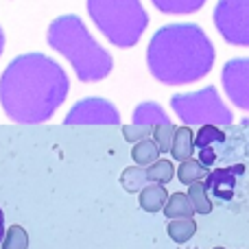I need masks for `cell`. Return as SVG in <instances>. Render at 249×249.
Listing matches in <instances>:
<instances>
[{
	"instance_id": "obj_1",
	"label": "cell",
	"mask_w": 249,
	"mask_h": 249,
	"mask_svg": "<svg viewBox=\"0 0 249 249\" xmlns=\"http://www.w3.org/2000/svg\"><path fill=\"white\" fill-rule=\"evenodd\" d=\"M70 90L68 74L42 53L20 55L0 77V105L20 124L46 123L64 105Z\"/></svg>"
},
{
	"instance_id": "obj_2",
	"label": "cell",
	"mask_w": 249,
	"mask_h": 249,
	"mask_svg": "<svg viewBox=\"0 0 249 249\" xmlns=\"http://www.w3.org/2000/svg\"><path fill=\"white\" fill-rule=\"evenodd\" d=\"M214 57V46L199 24H166L146 46V68L164 86H186L206 77Z\"/></svg>"
},
{
	"instance_id": "obj_3",
	"label": "cell",
	"mask_w": 249,
	"mask_h": 249,
	"mask_svg": "<svg viewBox=\"0 0 249 249\" xmlns=\"http://www.w3.org/2000/svg\"><path fill=\"white\" fill-rule=\"evenodd\" d=\"M46 42L70 61L79 81L96 83L112 74V55L92 37L86 22L77 13H66V16L55 18L48 26Z\"/></svg>"
},
{
	"instance_id": "obj_4",
	"label": "cell",
	"mask_w": 249,
	"mask_h": 249,
	"mask_svg": "<svg viewBox=\"0 0 249 249\" xmlns=\"http://www.w3.org/2000/svg\"><path fill=\"white\" fill-rule=\"evenodd\" d=\"M88 13L107 42L118 48L136 46L149 24L140 0H88Z\"/></svg>"
},
{
	"instance_id": "obj_5",
	"label": "cell",
	"mask_w": 249,
	"mask_h": 249,
	"mask_svg": "<svg viewBox=\"0 0 249 249\" xmlns=\"http://www.w3.org/2000/svg\"><path fill=\"white\" fill-rule=\"evenodd\" d=\"M171 107L175 116L184 124H199V127H228L232 124V112L221 99L214 86H206L197 92H179L171 96Z\"/></svg>"
},
{
	"instance_id": "obj_6",
	"label": "cell",
	"mask_w": 249,
	"mask_h": 249,
	"mask_svg": "<svg viewBox=\"0 0 249 249\" xmlns=\"http://www.w3.org/2000/svg\"><path fill=\"white\" fill-rule=\"evenodd\" d=\"M212 22L228 44L249 48V0H219Z\"/></svg>"
},
{
	"instance_id": "obj_7",
	"label": "cell",
	"mask_w": 249,
	"mask_h": 249,
	"mask_svg": "<svg viewBox=\"0 0 249 249\" xmlns=\"http://www.w3.org/2000/svg\"><path fill=\"white\" fill-rule=\"evenodd\" d=\"M64 124H121V112L116 105L101 96H88L72 105L64 118Z\"/></svg>"
},
{
	"instance_id": "obj_8",
	"label": "cell",
	"mask_w": 249,
	"mask_h": 249,
	"mask_svg": "<svg viewBox=\"0 0 249 249\" xmlns=\"http://www.w3.org/2000/svg\"><path fill=\"white\" fill-rule=\"evenodd\" d=\"M221 86L234 107L249 112V57L225 61L221 68Z\"/></svg>"
},
{
	"instance_id": "obj_9",
	"label": "cell",
	"mask_w": 249,
	"mask_h": 249,
	"mask_svg": "<svg viewBox=\"0 0 249 249\" xmlns=\"http://www.w3.org/2000/svg\"><path fill=\"white\" fill-rule=\"evenodd\" d=\"M168 121L171 118H168V114L164 112V107L158 101H142V103H138L131 116L133 124H140V127H146V129H153L155 124H162Z\"/></svg>"
},
{
	"instance_id": "obj_10",
	"label": "cell",
	"mask_w": 249,
	"mask_h": 249,
	"mask_svg": "<svg viewBox=\"0 0 249 249\" xmlns=\"http://www.w3.org/2000/svg\"><path fill=\"white\" fill-rule=\"evenodd\" d=\"M168 190L166 186L162 184H146L144 188L138 193V203H140V208L144 212H162V208L166 206L168 201Z\"/></svg>"
},
{
	"instance_id": "obj_11",
	"label": "cell",
	"mask_w": 249,
	"mask_h": 249,
	"mask_svg": "<svg viewBox=\"0 0 249 249\" xmlns=\"http://www.w3.org/2000/svg\"><path fill=\"white\" fill-rule=\"evenodd\" d=\"M195 151V133L188 124L184 127H175V133H173V142H171V151L168 153L173 155V160H190Z\"/></svg>"
},
{
	"instance_id": "obj_12",
	"label": "cell",
	"mask_w": 249,
	"mask_h": 249,
	"mask_svg": "<svg viewBox=\"0 0 249 249\" xmlns=\"http://www.w3.org/2000/svg\"><path fill=\"white\" fill-rule=\"evenodd\" d=\"M162 212L168 221H173V219H193L195 216L193 203H190L188 195L181 193V190L179 193L168 195V201H166V206L162 208Z\"/></svg>"
},
{
	"instance_id": "obj_13",
	"label": "cell",
	"mask_w": 249,
	"mask_h": 249,
	"mask_svg": "<svg viewBox=\"0 0 249 249\" xmlns=\"http://www.w3.org/2000/svg\"><path fill=\"white\" fill-rule=\"evenodd\" d=\"M153 7L168 16H188V13H197L203 9L208 0H151Z\"/></svg>"
},
{
	"instance_id": "obj_14",
	"label": "cell",
	"mask_w": 249,
	"mask_h": 249,
	"mask_svg": "<svg viewBox=\"0 0 249 249\" xmlns=\"http://www.w3.org/2000/svg\"><path fill=\"white\" fill-rule=\"evenodd\" d=\"M160 149L158 144L153 142V138H144V140L136 142V144L131 146V160L133 164H138V166H151V164L155 162V160H160Z\"/></svg>"
},
{
	"instance_id": "obj_15",
	"label": "cell",
	"mask_w": 249,
	"mask_h": 249,
	"mask_svg": "<svg viewBox=\"0 0 249 249\" xmlns=\"http://www.w3.org/2000/svg\"><path fill=\"white\" fill-rule=\"evenodd\" d=\"M166 234L173 243L184 245L197 234V223H195V219H173L166 225Z\"/></svg>"
},
{
	"instance_id": "obj_16",
	"label": "cell",
	"mask_w": 249,
	"mask_h": 249,
	"mask_svg": "<svg viewBox=\"0 0 249 249\" xmlns=\"http://www.w3.org/2000/svg\"><path fill=\"white\" fill-rule=\"evenodd\" d=\"M208 175V168L203 166L199 160H184V162H179V168H177L175 177L181 181L184 186H193L197 184V181H201L203 177Z\"/></svg>"
},
{
	"instance_id": "obj_17",
	"label": "cell",
	"mask_w": 249,
	"mask_h": 249,
	"mask_svg": "<svg viewBox=\"0 0 249 249\" xmlns=\"http://www.w3.org/2000/svg\"><path fill=\"white\" fill-rule=\"evenodd\" d=\"M146 184H151L149 177H146V168L144 166H127L124 171L121 173V186L127 193H140Z\"/></svg>"
},
{
	"instance_id": "obj_18",
	"label": "cell",
	"mask_w": 249,
	"mask_h": 249,
	"mask_svg": "<svg viewBox=\"0 0 249 249\" xmlns=\"http://www.w3.org/2000/svg\"><path fill=\"white\" fill-rule=\"evenodd\" d=\"M146 177H149L151 184H162L166 186L171 179H175V168H173L171 160H155L151 166H146Z\"/></svg>"
},
{
	"instance_id": "obj_19",
	"label": "cell",
	"mask_w": 249,
	"mask_h": 249,
	"mask_svg": "<svg viewBox=\"0 0 249 249\" xmlns=\"http://www.w3.org/2000/svg\"><path fill=\"white\" fill-rule=\"evenodd\" d=\"M186 195H188L190 203H193L195 214H210V212H212V201L208 199L206 188H203L201 181L188 186V193H186Z\"/></svg>"
},
{
	"instance_id": "obj_20",
	"label": "cell",
	"mask_w": 249,
	"mask_h": 249,
	"mask_svg": "<svg viewBox=\"0 0 249 249\" xmlns=\"http://www.w3.org/2000/svg\"><path fill=\"white\" fill-rule=\"evenodd\" d=\"M173 133H175V124H173V121L155 124V127L151 129V138H153V142L158 144L160 153H168V151H171Z\"/></svg>"
},
{
	"instance_id": "obj_21",
	"label": "cell",
	"mask_w": 249,
	"mask_h": 249,
	"mask_svg": "<svg viewBox=\"0 0 249 249\" xmlns=\"http://www.w3.org/2000/svg\"><path fill=\"white\" fill-rule=\"evenodd\" d=\"M2 249H29V234L22 225L7 228V234L2 238Z\"/></svg>"
},
{
	"instance_id": "obj_22",
	"label": "cell",
	"mask_w": 249,
	"mask_h": 249,
	"mask_svg": "<svg viewBox=\"0 0 249 249\" xmlns=\"http://www.w3.org/2000/svg\"><path fill=\"white\" fill-rule=\"evenodd\" d=\"M123 136H124V140L127 142H140V140H144V138H151V129H146V127H140V124H123Z\"/></svg>"
},
{
	"instance_id": "obj_23",
	"label": "cell",
	"mask_w": 249,
	"mask_h": 249,
	"mask_svg": "<svg viewBox=\"0 0 249 249\" xmlns=\"http://www.w3.org/2000/svg\"><path fill=\"white\" fill-rule=\"evenodd\" d=\"M2 48H4V33H2V26H0V55H2Z\"/></svg>"
},
{
	"instance_id": "obj_24",
	"label": "cell",
	"mask_w": 249,
	"mask_h": 249,
	"mask_svg": "<svg viewBox=\"0 0 249 249\" xmlns=\"http://www.w3.org/2000/svg\"><path fill=\"white\" fill-rule=\"evenodd\" d=\"M212 249H225V247H212Z\"/></svg>"
}]
</instances>
